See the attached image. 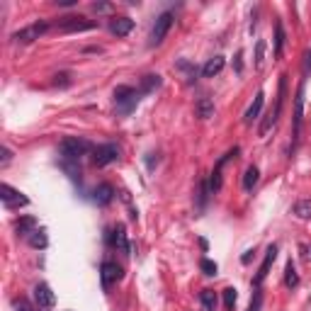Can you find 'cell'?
<instances>
[{"label": "cell", "instance_id": "cell-1", "mask_svg": "<svg viewBox=\"0 0 311 311\" xmlns=\"http://www.w3.org/2000/svg\"><path fill=\"white\" fill-rule=\"evenodd\" d=\"M92 151V144L85 141V139H78V136H66L61 144H58V153H61V161H71V163H78L85 153Z\"/></svg>", "mask_w": 311, "mask_h": 311}, {"label": "cell", "instance_id": "cell-2", "mask_svg": "<svg viewBox=\"0 0 311 311\" xmlns=\"http://www.w3.org/2000/svg\"><path fill=\"white\" fill-rule=\"evenodd\" d=\"M285 95H287V76H282L279 78V92H277V100H275V107L267 112L265 114V119L260 122V136H267L270 134V129L277 124V119H279V112H282V105H285Z\"/></svg>", "mask_w": 311, "mask_h": 311}, {"label": "cell", "instance_id": "cell-3", "mask_svg": "<svg viewBox=\"0 0 311 311\" xmlns=\"http://www.w3.org/2000/svg\"><path fill=\"white\" fill-rule=\"evenodd\" d=\"M139 98H141V92L134 90L132 85H119V88H114V107H117L119 114H129V112L139 105Z\"/></svg>", "mask_w": 311, "mask_h": 311}, {"label": "cell", "instance_id": "cell-4", "mask_svg": "<svg viewBox=\"0 0 311 311\" xmlns=\"http://www.w3.org/2000/svg\"><path fill=\"white\" fill-rule=\"evenodd\" d=\"M49 27L51 24L46 22V20H39V22L24 27V29H17V32L12 34V42H17V44H32V42H37L39 37H44L49 32Z\"/></svg>", "mask_w": 311, "mask_h": 311}, {"label": "cell", "instance_id": "cell-5", "mask_svg": "<svg viewBox=\"0 0 311 311\" xmlns=\"http://www.w3.org/2000/svg\"><path fill=\"white\" fill-rule=\"evenodd\" d=\"M173 12H161L158 17H156L153 27H151V37H148V44L151 46H158L163 39H166V34L170 32V27H173Z\"/></svg>", "mask_w": 311, "mask_h": 311}, {"label": "cell", "instance_id": "cell-6", "mask_svg": "<svg viewBox=\"0 0 311 311\" xmlns=\"http://www.w3.org/2000/svg\"><path fill=\"white\" fill-rule=\"evenodd\" d=\"M61 32H88V29H95L98 22L95 20H88V17H80V15H66L61 17L58 24H56Z\"/></svg>", "mask_w": 311, "mask_h": 311}, {"label": "cell", "instance_id": "cell-7", "mask_svg": "<svg viewBox=\"0 0 311 311\" xmlns=\"http://www.w3.org/2000/svg\"><path fill=\"white\" fill-rule=\"evenodd\" d=\"M119 158V146L117 144H100L92 148V163L98 168H105Z\"/></svg>", "mask_w": 311, "mask_h": 311}, {"label": "cell", "instance_id": "cell-8", "mask_svg": "<svg viewBox=\"0 0 311 311\" xmlns=\"http://www.w3.org/2000/svg\"><path fill=\"white\" fill-rule=\"evenodd\" d=\"M0 200H3V204H5L8 209H15V207H24V204H29V200L24 197L22 192H17L15 188H10L8 182H3V185H0Z\"/></svg>", "mask_w": 311, "mask_h": 311}, {"label": "cell", "instance_id": "cell-9", "mask_svg": "<svg viewBox=\"0 0 311 311\" xmlns=\"http://www.w3.org/2000/svg\"><path fill=\"white\" fill-rule=\"evenodd\" d=\"M301 119H304V83L297 88V98H294V144H292V151H294L297 144H299Z\"/></svg>", "mask_w": 311, "mask_h": 311}, {"label": "cell", "instance_id": "cell-10", "mask_svg": "<svg viewBox=\"0 0 311 311\" xmlns=\"http://www.w3.org/2000/svg\"><path fill=\"white\" fill-rule=\"evenodd\" d=\"M122 267L117 265V263H112V260H105L100 267V279H102V287L110 289L112 285H117L119 279H122Z\"/></svg>", "mask_w": 311, "mask_h": 311}, {"label": "cell", "instance_id": "cell-11", "mask_svg": "<svg viewBox=\"0 0 311 311\" xmlns=\"http://www.w3.org/2000/svg\"><path fill=\"white\" fill-rule=\"evenodd\" d=\"M34 299H37V306H39V309H54L56 294L51 292V287H49L46 282H39V285L34 287Z\"/></svg>", "mask_w": 311, "mask_h": 311}, {"label": "cell", "instance_id": "cell-12", "mask_svg": "<svg viewBox=\"0 0 311 311\" xmlns=\"http://www.w3.org/2000/svg\"><path fill=\"white\" fill-rule=\"evenodd\" d=\"M110 243L119 251V253H124V256H129L132 253V245H129V238H127V229H124L122 224L119 226H114L110 233Z\"/></svg>", "mask_w": 311, "mask_h": 311}, {"label": "cell", "instance_id": "cell-13", "mask_svg": "<svg viewBox=\"0 0 311 311\" xmlns=\"http://www.w3.org/2000/svg\"><path fill=\"white\" fill-rule=\"evenodd\" d=\"M275 258H277V245H267V253H265V260H263V265H260V270H258L256 279H253V285L256 287H260L263 282H265L267 272H270V267H272V263H275Z\"/></svg>", "mask_w": 311, "mask_h": 311}, {"label": "cell", "instance_id": "cell-14", "mask_svg": "<svg viewBox=\"0 0 311 311\" xmlns=\"http://www.w3.org/2000/svg\"><path fill=\"white\" fill-rule=\"evenodd\" d=\"M114 188H112L110 182H102V185H98L95 188V192H92V200H95V204H100V207H107L112 200H114Z\"/></svg>", "mask_w": 311, "mask_h": 311}, {"label": "cell", "instance_id": "cell-15", "mask_svg": "<svg viewBox=\"0 0 311 311\" xmlns=\"http://www.w3.org/2000/svg\"><path fill=\"white\" fill-rule=\"evenodd\" d=\"M134 29V20L132 17H112L110 20V32L117 34V37H127V34Z\"/></svg>", "mask_w": 311, "mask_h": 311}, {"label": "cell", "instance_id": "cell-16", "mask_svg": "<svg viewBox=\"0 0 311 311\" xmlns=\"http://www.w3.org/2000/svg\"><path fill=\"white\" fill-rule=\"evenodd\" d=\"M263 102H265V92L263 90H258L256 92V98H253V105L248 107V112H245V124H253L260 117V110H263Z\"/></svg>", "mask_w": 311, "mask_h": 311}, {"label": "cell", "instance_id": "cell-17", "mask_svg": "<svg viewBox=\"0 0 311 311\" xmlns=\"http://www.w3.org/2000/svg\"><path fill=\"white\" fill-rule=\"evenodd\" d=\"M224 64H226V61H224V56H214V58H209V61L202 66V76L204 78L219 76V73L224 71Z\"/></svg>", "mask_w": 311, "mask_h": 311}, {"label": "cell", "instance_id": "cell-18", "mask_svg": "<svg viewBox=\"0 0 311 311\" xmlns=\"http://www.w3.org/2000/svg\"><path fill=\"white\" fill-rule=\"evenodd\" d=\"M175 68L182 73V78H185L188 83H195V80H197V73H200V71H197V66H195L192 61H188V58H180L178 64H175Z\"/></svg>", "mask_w": 311, "mask_h": 311}, {"label": "cell", "instance_id": "cell-19", "mask_svg": "<svg viewBox=\"0 0 311 311\" xmlns=\"http://www.w3.org/2000/svg\"><path fill=\"white\" fill-rule=\"evenodd\" d=\"M15 231L20 233V236H29L32 231H37V219L34 216H20L15 222Z\"/></svg>", "mask_w": 311, "mask_h": 311}, {"label": "cell", "instance_id": "cell-20", "mask_svg": "<svg viewBox=\"0 0 311 311\" xmlns=\"http://www.w3.org/2000/svg\"><path fill=\"white\" fill-rule=\"evenodd\" d=\"M195 112H197L200 119H209V117H214V102L209 98H200L197 105H195Z\"/></svg>", "mask_w": 311, "mask_h": 311}, {"label": "cell", "instance_id": "cell-21", "mask_svg": "<svg viewBox=\"0 0 311 311\" xmlns=\"http://www.w3.org/2000/svg\"><path fill=\"white\" fill-rule=\"evenodd\" d=\"M161 85H163V78H161V76H153V73H148V76L141 78V92H144V95H148V92L158 90Z\"/></svg>", "mask_w": 311, "mask_h": 311}, {"label": "cell", "instance_id": "cell-22", "mask_svg": "<svg viewBox=\"0 0 311 311\" xmlns=\"http://www.w3.org/2000/svg\"><path fill=\"white\" fill-rule=\"evenodd\" d=\"M292 211H294V216L297 219H304V222H309L311 219V197H306V200H299L294 207H292Z\"/></svg>", "mask_w": 311, "mask_h": 311}, {"label": "cell", "instance_id": "cell-23", "mask_svg": "<svg viewBox=\"0 0 311 311\" xmlns=\"http://www.w3.org/2000/svg\"><path fill=\"white\" fill-rule=\"evenodd\" d=\"M258 180H260V170H258L256 166H251V168H245V175H243V190H251L258 185Z\"/></svg>", "mask_w": 311, "mask_h": 311}, {"label": "cell", "instance_id": "cell-24", "mask_svg": "<svg viewBox=\"0 0 311 311\" xmlns=\"http://www.w3.org/2000/svg\"><path fill=\"white\" fill-rule=\"evenodd\" d=\"M200 301L207 311H216V292H214V289H202Z\"/></svg>", "mask_w": 311, "mask_h": 311}, {"label": "cell", "instance_id": "cell-25", "mask_svg": "<svg viewBox=\"0 0 311 311\" xmlns=\"http://www.w3.org/2000/svg\"><path fill=\"white\" fill-rule=\"evenodd\" d=\"M27 241H29V245H32V248H39V251L49 245V238H46V233L42 231V229H39V231H32V233H29V236H27Z\"/></svg>", "mask_w": 311, "mask_h": 311}, {"label": "cell", "instance_id": "cell-26", "mask_svg": "<svg viewBox=\"0 0 311 311\" xmlns=\"http://www.w3.org/2000/svg\"><path fill=\"white\" fill-rule=\"evenodd\" d=\"M285 285H287L289 289H294L297 285H299V275H297V267H294L292 260H289L287 267H285Z\"/></svg>", "mask_w": 311, "mask_h": 311}, {"label": "cell", "instance_id": "cell-27", "mask_svg": "<svg viewBox=\"0 0 311 311\" xmlns=\"http://www.w3.org/2000/svg\"><path fill=\"white\" fill-rule=\"evenodd\" d=\"M282 49H285V27L282 22L275 24V58L282 56Z\"/></svg>", "mask_w": 311, "mask_h": 311}, {"label": "cell", "instance_id": "cell-28", "mask_svg": "<svg viewBox=\"0 0 311 311\" xmlns=\"http://www.w3.org/2000/svg\"><path fill=\"white\" fill-rule=\"evenodd\" d=\"M207 192H209V185H207L204 180H200V182H197V209L200 211L204 209V204H207V197H209Z\"/></svg>", "mask_w": 311, "mask_h": 311}, {"label": "cell", "instance_id": "cell-29", "mask_svg": "<svg viewBox=\"0 0 311 311\" xmlns=\"http://www.w3.org/2000/svg\"><path fill=\"white\" fill-rule=\"evenodd\" d=\"M236 299H238L236 289H233V287H226V289H224V306H226L229 311H233V306H236Z\"/></svg>", "mask_w": 311, "mask_h": 311}, {"label": "cell", "instance_id": "cell-30", "mask_svg": "<svg viewBox=\"0 0 311 311\" xmlns=\"http://www.w3.org/2000/svg\"><path fill=\"white\" fill-rule=\"evenodd\" d=\"M200 267H202V272H204V275H209V277H214V275H216V270H219V267H216V263H214V260H209V258H202Z\"/></svg>", "mask_w": 311, "mask_h": 311}, {"label": "cell", "instance_id": "cell-31", "mask_svg": "<svg viewBox=\"0 0 311 311\" xmlns=\"http://www.w3.org/2000/svg\"><path fill=\"white\" fill-rule=\"evenodd\" d=\"M61 168H64V170H66V173L73 180H80V168H78V163H71V161H61Z\"/></svg>", "mask_w": 311, "mask_h": 311}, {"label": "cell", "instance_id": "cell-32", "mask_svg": "<svg viewBox=\"0 0 311 311\" xmlns=\"http://www.w3.org/2000/svg\"><path fill=\"white\" fill-rule=\"evenodd\" d=\"M263 56H265V42L258 39V44H256V66L258 68L263 66Z\"/></svg>", "mask_w": 311, "mask_h": 311}, {"label": "cell", "instance_id": "cell-33", "mask_svg": "<svg viewBox=\"0 0 311 311\" xmlns=\"http://www.w3.org/2000/svg\"><path fill=\"white\" fill-rule=\"evenodd\" d=\"M12 309H15V311H37L27 299H15V301H12Z\"/></svg>", "mask_w": 311, "mask_h": 311}, {"label": "cell", "instance_id": "cell-34", "mask_svg": "<svg viewBox=\"0 0 311 311\" xmlns=\"http://www.w3.org/2000/svg\"><path fill=\"white\" fill-rule=\"evenodd\" d=\"M260 304H263V294H260V287H256V294H253V301H251L248 311H260Z\"/></svg>", "mask_w": 311, "mask_h": 311}, {"label": "cell", "instance_id": "cell-35", "mask_svg": "<svg viewBox=\"0 0 311 311\" xmlns=\"http://www.w3.org/2000/svg\"><path fill=\"white\" fill-rule=\"evenodd\" d=\"M54 83L56 85H68V83H71V76H68V73H58Z\"/></svg>", "mask_w": 311, "mask_h": 311}, {"label": "cell", "instance_id": "cell-36", "mask_svg": "<svg viewBox=\"0 0 311 311\" xmlns=\"http://www.w3.org/2000/svg\"><path fill=\"white\" fill-rule=\"evenodd\" d=\"M10 161H12V151H10V148H3V168L8 166Z\"/></svg>", "mask_w": 311, "mask_h": 311}, {"label": "cell", "instance_id": "cell-37", "mask_svg": "<svg viewBox=\"0 0 311 311\" xmlns=\"http://www.w3.org/2000/svg\"><path fill=\"white\" fill-rule=\"evenodd\" d=\"M304 71H306V76H311V51L306 54V61H304Z\"/></svg>", "mask_w": 311, "mask_h": 311}, {"label": "cell", "instance_id": "cell-38", "mask_svg": "<svg viewBox=\"0 0 311 311\" xmlns=\"http://www.w3.org/2000/svg\"><path fill=\"white\" fill-rule=\"evenodd\" d=\"M56 3H58L61 8H71V5H76L78 0H56Z\"/></svg>", "mask_w": 311, "mask_h": 311}, {"label": "cell", "instance_id": "cell-39", "mask_svg": "<svg viewBox=\"0 0 311 311\" xmlns=\"http://www.w3.org/2000/svg\"><path fill=\"white\" fill-rule=\"evenodd\" d=\"M92 8H95V10H110V5H107V3H95V5H92Z\"/></svg>", "mask_w": 311, "mask_h": 311}, {"label": "cell", "instance_id": "cell-40", "mask_svg": "<svg viewBox=\"0 0 311 311\" xmlns=\"http://www.w3.org/2000/svg\"><path fill=\"white\" fill-rule=\"evenodd\" d=\"M236 71H238V73H241V51H238V54H236Z\"/></svg>", "mask_w": 311, "mask_h": 311}]
</instances>
